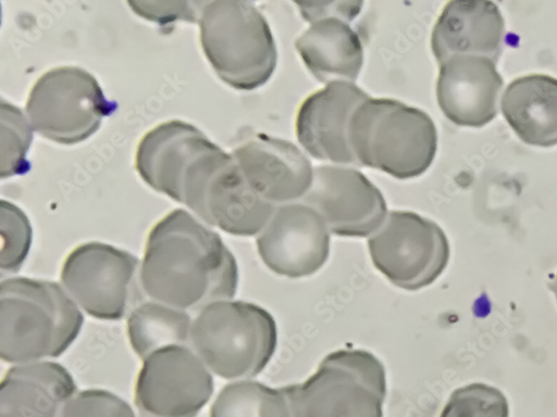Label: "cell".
Returning <instances> with one entry per match:
<instances>
[{
    "instance_id": "cell-11",
    "label": "cell",
    "mask_w": 557,
    "mask_h": 417,
    "mask_svg": "<svg viewBox=\"0 0 557 417\" xmlns=\"http://www.w3.org/2000/svg\"><path fill=\"white\" fill-rule=\"evenodd\" d=\"M342 238H370L388 216L382 192L362 173L342 165L314 168L313 181L301 201Z\"/></svg>"
},
{
    "instance_id": "cell-27",
    "label": "cell",
    "mask_w": 557,
    "mask_h": 417,
    "mask_svg": "<svg viewBox=\"0 0 557 417\" xmlns=\"http://www.w3.org/2000/svg\"><path fill=\"white\" fill-rule=\"evenodd\" d=\"M60 417H136L132 407L104 390L77 392L62 408Z\"/></svg>"
},
{
    "instance_id": "cell-8",
    "label": "cell",
    "mask_w": 557,
    "mask_h": 417,
    "mask_svg": "<svg viewBox=\"0 0 557 417\" xmlns=\"http://www.w3.org/2000/svg\"><path fill=\"white\" fill-rule=\"evenodd\" d=\"M111 112L112 105L97 78L74 66L58 67L40 76L26 104L33 129L63 146L84 142Z\"/></svg>"
},
{
    "instance_id": "cell-17",
    "label": "cell",
    "mask_w": 557,
    "mask_h": 417,
    "mask_svg": "<svg viewBox=\"0 0 557 417\" xmlns=\"http://www.w3.org/2000/svg\"><path fill=\"white\" fill-rule=\"evenodd\" d=\"M505 23L488 0H453L438 17L432 34V51L442 65L454 56H480L497 63Z\"/></svg>"
},
{
    "instance_id": "cell-26",
    "label": "cell",
    "mask_w": 557,
    "mask_h": 417,
    "mask_svg": "<svg viewBox=\"0 0 557 417\" xmlns=\"http://www.w3.org/2000/svg\"><path fill=\"white\" fill-rule=\"evenodd\" d=\"M508 403L497 389L474 383L456 390L441 417H508Z\"/></svg>"
},
{
    "instance_id": "cell-28",
    "label": "cell",
    "mask_w": 557,
    "mask_h": 417,
    "mask_svg": "<svg viewBox=\"0 0 557 417\" xmlns=\"http://www.w3.org/2000/svg\"><path fill=\"white\" fill-rule=\"evenodd\" d=\"M305 21L312 24L327 17H339L352 22L362 10L361 2H297Z\"/></svg>"
},
{
    "instance_id": "cell-7",
    "label": "cell",
    "mask_w": 557,
    "mask_h": 417,
    "mask_svg": "<svg viewBox=\"0 0 557 417\" xmlns=\"http://www.w3.org/2000/svg\"><path fill=\"white\" fill-rule=\"evenodd\" d=\"M141 261L100 242L82 244L65 258L61 286L79 309L101 320H120L145 302Z\"/></svg>"
},
{
    "instance_id": "cell-16",
    "label": "cell",
    "mask_w": 557,
    "mask_h": 417,
    "mask_svg": "<svg viewBox=\"0 0 557 417\" xmlns=\"http://www.w3.org/2000/svg\"><path fill=\"white\" fill-rule=\"evenodd\" d=\"M503 85L495 62L480 56H454L440 65L437 102L455 125L483 127L497 115Z\"/></svg>"
},
{
    "instance_id": "cell-24",
    "label": "cell",
    "mask_w": 557,
    "mask_h": 417,
    "mask_svg": "<svg viewBox=\"0 0 557 417\" xmlns=\"http://www.w3.org/2000/svg\"><path fill=\"white\" fill-rule=\"evenodd\" d=\"M33 141L30 123L23 112L2 103V178L24 174L28 169L26 155Z\"/></svg>"
},
{
    "instance_id": "cell-1",
    "label": "cell",
    "mask_w": 557,
    "mask_h": 417,
    "mask_svg": "<svg viewBox=\"0 0 557 417\" xmlns=\"http://www.w3.org/2000/svg\"><path fill=\"white\" fill-rule=\"evenodd\" d=\"M139 280L149 300L197 314L211 303L234 300L239 269L221 237L178 208L151 229Z\"/></svg>"
},
{
    "instance_id": "cell-23",
    "label": "cell",
    "mask_w": 557,
    "mask_h": 417,
    "mask_svg": "<svg viewBox=\"0 0 557 417\" xmlns=\"http://www.w3.org/2000/svg\"><path fill=\"white\" fill-rule=\"evenodd\" d=\"M210 417H292V407L284 388L242 380L221 390Z\"/></svg>"
},
{
    "instance_id": "cell-21",
    "label": "cell",
    "mask_w": 557,
    "mask_h": 417,
    "mask_svg": "<svg viewBox=\"0 0 557 417\" xmlns=\"http://www.w3.org/2000/svg\"><path fill=\"white\" fill-rule=\"evenodd\" d=\"M503 115L522 141L539 148L557 146V79L533 74L505 90Z\"/></svg>"
},
{
    "instance_id": "cell-25",
    "label": "cell",
    "mask_w": 557,
    "mask_h": 417,
    "mask_svg": "<svg viewBox=\"0 0 557 417\" xmlns=\"http://www.w3.org/2000/svg\"><path fill=\"white\" fill-rule=\"evenodd\" d=\"M33 229L26 214L16 205L2 201V254L0 267L7 275L16 274L30 251Z\"/></svg>"
},
{
    "instance_id": "cell-19",
    "label": "cell",
    "mask_w": 557,
    "mask_h": 417,
    "mask_svg": "<svg viewBox=\"0 0 557 417\" xmlns=\"http://www.w3.org/2000/svg\"><path fill=\"white\" fill-rule=\"evenodd\" d=\"M76 393L73 377L59 363L13 365L0 384V417H60Z\"/></svg>"
},
{
    "instance_id": "cell-4",
    "label": "cell",
    "mask_w": 557,
    "mask_h": 417,
    "mask_svg": "<svg viewBox=\"0 0 557 417\" xmlns=\"http://www.w3.org/2000/svg\"><path fill=\"white\" fill-rule=\"evenodd\" d=\"M276 344L273 316L253 303L218 301L194 318L191 348L210 372L224 380L259 376L272 359Z\"/></svg>"
},
{
    "instance_id": "cell-13",
    "label": "cell",
    "mask_w": 557,
    "mask_h": 417,
    "mask_svg": "<svg viewBox=\"0 0 557 417\" xmlns=\"http://www.w3.org/2000/svg\"><path fill=\"white\" fill-rule=\"evenodd\" d=\"M370 97L355 83H332L301 104L296 134L314 159L334 165H358L349 142V126L356 110Z\"/></svg>"
},
{
    "instance_id": "cell-2",
    "label": "cell",
    "mask_w": 557,
    "mask_h": 417,
    "mask_svg": "<svg viewBox=\"0 0 557 417\" xmlns=\"http://www.w3.org/2000/svg\"><path fill=\"white\" fill-rule=\"evenodd\" d=\"M83 323L61 283L10 277L0 286V357L12 366L60 357Z\"/></svg>"
},
{
    "instance_id": "cell-10",
    "label": "cell",
    "mask_w": 557,
    "mask_h": 417,
    "mask_svg": "<svg viewBox=\"0 0 557 417\" xmlns=\"http://www.w3.org/2000/svg\"><path fill=\"white\" fill-rule=\"evenodd\" d=\"M143 362L134 389L141 417H197L210 401L212 374L191 346H166Z\"/></svg>"
},
{
    "instance_id": "cell-9",
    "label": "cell",
    "mask_w": 557,
    "mask_h": 417,
    "mask_svg": "<svg viewBox=\"0 0 557 417\" xmlns=\"http://www.w3.org/2000/svg\"><path fill=\"white\" fill-rule=\"evenodd\" d=\"M368 250L387 280L406 291L435 283L450 257L444 230L435 222L406 211L388 213L382 227L368 239Z\"/></svg>"
},
{
    "instance_id": "cell-22",
    "label": "cell",
    "mask_w": 557,
    "mask_h": 417,
    "mask_svg": "<svg viewBox=\"0 0 557 417\" xmlns=\"http://www.w3.org/2000/svg\"><path fill=\"white\" fill-rule=\"evenodd\" d=\"M191 313L152 300L145 301L127 317L128 342L139 359L171 346H191Z\"/></svg>"
},
{
    "instance_id": "cell-3",
    "label": "cell",
    "mask_w": 557,
    "mask_h": 417,
    "mask_svg": "<svg viewBox=\"0 0 557 417\" xmlns=\"http://www.w3.org/2000/svg\"><path fill=\"white\" fill-rule=\"evenodd\" d=\"M349 142L359 166L411 179L433 164L438 136L428 113L392 99L369 98L351 118Z\"/></svg>"
},
{
    "instance_id": "cell-18",
    "label": "cell",
    "mask_w": 557,
    "mask_h": 417,
    "mask_svg": "<svg viewBox=\"0 0 557 417\" xmlns=\"http://www.w3.org/2000/svg\"><path fill=\"white\" fill-rule=\"evenodd\" d=\"M212 143L189 123H162L139 142L135 168L151 189L178 202L185 173Z\"/></svg>"
},
{
    "instance_id": "cell-14",
    "label": "cell",
    "mask_w": 557,
    "mask_h": 417,
    "mask_svg": "<svg viewBox=\"0 0 557 417\" xmlns=\"http://www.w3.org/2000/svg\"><path fill=\"white\" fill-rule=\"evenodd\" d=\"M232 155L256 192L276 206L301 202L311 188L314 168L284 139L258 134Z\"/></svg>"
},
{
    "instance_id": "cell-15",
    "label": "cell",
    "mask_w": 557,
    "mask_h": 417,
    "mask_svg": "<svg viewBox=\"0 0 557 417\" xmlns=\"http://www.w3.org/2000/svg\"><path fill=\"white\" fill-rule=\"evenodd\" d=\"M275 208L251 187L234 155L227 154L191 211L231 236L258 237Z\"/></svg>"
},
{
    "instance_id": "cell-6",
    "label": "cell",
    "mask_w": 557,
    "mask_h": 417,
    "mask_svg": "<svg viewBox=\"0 0 557 417\" xmlns=\"http://www.w3.org/2000/svg\"><path fill=\"white\" fill-rule=\"evenodd\" d=\"M292 388L302 417H384L386 369L367 351L333 352L305 383Z\"/></svg>"
},
{
    "instance_id": "cell-20",
    "label": "cell",
    "mask_w": 557,
    "mask_h": 417,
    "mask_svg": "<svg viewBox=\"0 0 557 417\" xmlns=\"http://www.w3.org/2000/svg\"><path fill=\"white\" fill-rule=\"evenodd\" d=\"M296 50L321 83H355L363 65V45L350 22L319 20L296 40Z\"/></svg>"
},
{
    "instance_id": "cell-12",
    "label": "cell",
    "mask_w": 557,
    "mask_h": 417,
    "mask_svg": "<svg viewBox=\"0 0 557 417\" xmlns=\"http://www.w3.org/2000/svg\"><path fill=\"white\" fill-rule=\"evenodd\" d=\"M331 230L323 218L302 202L276 206L257 237L259 255L277 275L304 278L319 271L331 253Z\"/></svg>"
},
{
    "instance_id": "cell-5",
    "label": "cell",
    "mask_w": 557,
    "mask_h": 417,
    "mask_svg": "<svg viewBox=\"0 0 557 417\" xmlns=\"http://www.w3.org/2000/svg\"><path fill=\"white\" fill-rule=\"evenodd\" d=\"M200 39L216 75L238 90H255L272 77L277 51L264 16L249 2H201Z\"/></svg>"
},
{
    "instance_id": "cell-29",
    "label": "cell",
    "mask_w": 557,
    "mask_h": 417,
    "mask_svg": "<svg viewBox=\"0 0 557 417\" xmlns=\"http://www.w3.org/2000/svg\"><path fill=\"white\" fill-rule=\"evenodd\" d=\"M552 291L555 294L556 300H557V276H556V278H555V280H554V282L552 285Z\"/></svg>"
}]
</instances>
